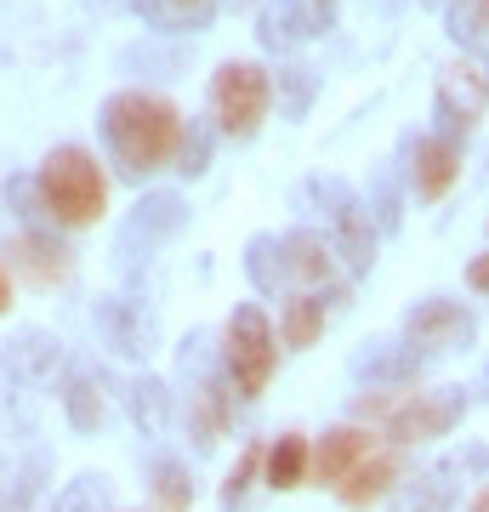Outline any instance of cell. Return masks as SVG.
<instances>
[{"label": "cell", "mask_w": 489, "mask_h": 512, "mask_svg": "<svg viewBox=\"0 0 489 512\" xmlns=\"http://www.w3.org/2000/svg\"><path fill=\"white\" fill-rule=\"evenodd\" d=\"M245 279H251L256 296H285V251L273 234H251L245 239Z\"/></svg>", "instance_id": "d4e9b609"}, {"label": "cell", "mask_w": 489, "mask_h": 512, "mask_svg": "<svg viewBox=\"0 0 489 512\" xmlns=\"http://www.w3.org/2000/svg\"><path fill=\"white\" fill-rule=\"evenodd\" d=\"M370 450H381L376 427H364V421H342V427H330L325 439L313 444V484H325V490H336L353 467H359Z\"/></svg>", "instance_id": "2e32d148"}, {"label": "cell", "mask_w": 489, "mask_h": 512, "mask_svg": "<svg viewBox=\"0 0 489 512\" xmlns=\"http://www.w3.org/2000/svg\"><path fill=\"white\" fill-rule=\"evenodd\" d=\"M148 495H154L160 512H194V473H188V461H177V456L154 461L148 467Z\"/></svg>", "instance_id": "484cf974"}, {"label": "cell", "mask_w": 489, "mask_h": 512, "mask_svg": "<svg viewBox=\"0 0 489 512\" xmlns=\"http://www.w3.org/2000/svg\"><path fill=\"white\" fill-rule=\"evenodd\" d=\"M12 308V274H6V268H0V313Z\"/></svg>", "instance_id": "ab89813d"}, {"label": "cell", "mask_w": 489, "mask_h": 512, "mask_svg": "<svg viewBox=\"0 0 489 512\" xmlns=\"http://www.w3.org/2000/svg\"><path fill=\"white\" fill-rule=\"evenodd\" d=\"M103 507H109V478L103 473H80L74 484L57 490V501L46 512H103Z\"/></svg>", "instance_id": "1f68e13d"}, {"label": "cell", "mask_w": 489, "mask_h": 512, "mask_svg": "<svg viewBox=\"0 0 489 512\" xmlns=\"http://www.w3.org/2000/svg\"><path fill=\"white\" fill-rule=\"evenodd\" d=\"M450 467L461 478H489V444H461L450 456Z\"/></svg>", "instance_id": "8d00e7d4"}, {"label": "cell", "mask_w": 489, "mask_h": 512, "mask_svg": "<svg viewBox=\"0 0 489 512\" xmlns=\"http://www.w3.org/2000/svg\"><path fill=\"white\" fill-rule=\"evenodd\" d=\"M353 382L359 387H416L427 370V353H416L404 336H376L353 353Z\"/></svg>", "instance_id": "7c38bea8"}, {"label": "cell", "mask_w": 489, "mask_h": 512, "mask_svg": "<svg viewBox=\"0 0 489 512\" xmlns=\"http://www.w3.org/2000/svg\"><path fill=\"white\" fill-rule=\"evenodd\" d=\"M313 473V444L302 439V433H279V439L268 444V461H262V484L279 495L302 490Z\"/></svg>", "instance_id": "44dd1931"}, {"label": "cell", "mask_w": 489, "mask_h": 512, "mask_svg": "<svg viewBox=\"0 0 489 512\" xmlns=\"http://www.w3.org/2000/svg\"><path fill=\"white\" fill-rule=\"evenodd\" d=\"M57 365H63V342H57L52 330L23 325L18 336L0 348V382H6V387H40V382H52Z\"/></svg>", "instance_id": "9a60e30c"}, {"label": "cell", "mask_w": 489, "mask_h": 512, "mask_svg": "<svg viewBox=\"0 0 489 512\" xmlns=\"http://www.w3.org/2000/svg\"><path fill=\"white\" fill-rule=\"evenodd\" d=\"M472 336H478V319H472L467 302H450V296H427L404 313V342L427 359H450V353H467Z\"/></svg>", "instance_id": "30bf717a"}, {"label": "cell", "mask_w": 489, "mask_h": 512, "mask_svg": "<svg viewBox=\"0 0 489 512\" xmlns=\"http://www.w3.org/2000/svg\"><path fill=\"white\" fill-rule=\"evenodd\" d=\"M404 484V456H399V444H381V450H370V456L353 467V473L336 484V501H342L347 512H370L381 507L387 495Z\"/></svg>", "instance_id": "4fadbf2b"}, {"label": "cell", "mask_w": 489, "mask_h": 512, "mask_svg": "<svg viewBox=\"0 0 489 512\" xmlns=\"http://www.w3.org/2000/svg\"><path fill=\"white\" fill-rule=\"evenodd\" d=\"M467 387H364L353 399V421L387 433V444H433L467 421Z\"/></svg>", "instance_id": "7a4b0ae2"}, {"label": "cell", "mask_w": 489, "mask_h": 512, "mask_svg": "<svg viewBox=\"0 0 489 512\" xmlns=\"http://www.w3.org/2000/svg\"><path fill=\"white\" fill-rule=\"evenodd\" d=\"M273 365H279V336H273L268 313L256 302H239L222 325V370H228L234 399H262L273 382Z\"/></svg>", "instance_id": "8992f818"}, {"label": "cell", "mask_w": 489, "mask_h": 512, "mask_svg": "<svg viewBox=\"0 0 489 512\" xmlns=\"http://www.w3.org/2000/svg\"><path fill=\"white\" fill-rule=\"evenodd\" d=\"M472 399H478V404H489V365L478 370V387H472Z\"/></svg>", "instance_id": "60d3db41"}, {"label": "cell", "mask_w": 489, "mask_h": 512, "mask_svg": "<svg viewBox=\"0 0 489 512\" xmlns=\"http://www.w3.org/2000/svg\"><path fill=\"white\" fill-rule=\"evenodd\" d=\"M35 188L46 205V222H57V228H91L109 211V177L80 143L52 148L35 171Z\"/></svg>", "instance_id": "277c9868"}, {"label": "cell", "mask_w": 489, "mask_h": 512, "mask_svg": "<svg viewBox=\"0 0 489 512\" xmlns=\"http://www.w3.org/2000/svg\"><path fill=\"white\" fill-rule=\"evenodd\" d=\"M222 6H228V12H245V6H256V0H222Z\"/></svg>", "instance_id": "7bdbcfd3"}, {"label": "cell", "mask_w": 489, "mask_h": 512, "mask_svg": "<svg viewBox=\"0 0 489 512\" xmlns=\"http://www.w3.org/2000/svg\"><path fill=\"white\" fill-rule=\"evenodd\" d=\"M91 330H97V342H103L114 359H131V365L154 359V348H160L154 308H143V296H131V291L103 296V302L91 308Z\"/></svg>", "instance_id": "9c48e42d"}, {"label": "cell", "mask_w": 489, "mask_h": 512, "mask_svg": "<svg viewBox=\"0 0 489 512\" xmlns=\"http://www.w3.org/2000/svg\"><path fill=\"white\" fill-rule=\"evenodd\" d=\"M12 256H18V268L35 279V285H63V279L74 274L69 245H63V239H52L46 228H23L18 245H12Z\"/></svg>", "instance_id": "ffe728a7"}, {"label": "cell", "mask_w": 489, "mask_h": 512, "mask_svg": "<svg viewBox=\"0 0 489 512\" xmlns=\"http://www.w3.org/2000/svg\"><path fill=\"white\" fill-rule=\"evenodd\" d=\"M63 416H69L74 433H97L109 421V399H103V382L91 370H74L63 382Z\"/></svg>", "instance_id": "cb8c5ba5"}, {"label": "cell", "mask_w": 489, "mask_h": 512, "mask_svg": "<svg viewBox=\"0 0 489 512\" xmlns=\"http://www.w3.org/2000/svg\"><path fill=\"white\" fill-rule=\"evenodd\" d=\"M404 165H381L376 171V183H370V222H376V234H399V222H404Z\"/></svg>", "instance_id": "f546056e"}, {"label": "cell", "mask_w": 489, "mask_h": 512, "mask_svg": "<svg viewBox=\"0 0 489 512\" xmlns=\"http://www.w3.org/2000/svg\"><path fill=\"white\" fill-rule=\"evenodd\" d=\"M404 183L416 188V200H444L461 177V143L444 137V131H421V137H404Z\"/></svg>", "instance_id": "8fae6325"}, {"label": "cell", "mask_w": 489, "mask_h": 512, "mask_svg": "<svg viewBox=\"0 0 489 512\" xmlns=\"http://www.w3.org/2000/svg\"><path fill=\"white\" fill-rule=\"evenodd\" d=\"M279 251H285L290 285H302V291H330V285H336L342 256H336V245H330L319 228H290V234L279 239Z\"/></svg>", "instance_id": "e0dca14e"}, {"label": "cell", "mask_w": 489, "mask_h": 512, "mask_svg": "<svg viewBox=\"0 0 489 512\" xmlns=\"http://www.w3.org/2000/svg\"><path fill=\"white\" fill-rule=\"evenodd\" d=\"M347 302L342 285H330V291H296L285 296V308H279V342H285L290 353H308L319 336H325L330 313Z\"/></svg>", "instance_id": "ac0fdd59"}, {"label": "cell", "mask_w": 489, "mask_h": 512, "mask_svg": "<svg viewBox=\"0 0 489 512\" xmlns=\"http://www.w3.org/2000/svg\"><path fill=\"white\" fill-rule=\"evenodd\" d=\"M131 12H137L148 29H160V35H200V29H211V18H217V0H205V6H182V0H131Z\"/></svg>", "instance_id": "7402d4cb"}, {"label": "cell", "mask_w": 489, "mask_h": 512, "mask_svg": "<svg viewBox=\"0 0 489 512\" xmlns=\"http://www.w3.org/2000/svg\"><path fill=\"white\" fill-rule=\"evenodd\" d=\"M126 416L143 427V439H160L171 427V387L160 376H131L126 382Z\"/></svg>", "instance_id": "603a6c76"}, {"label": "cell", "mask_w": 489, "mask_h": 512, "mask_svg": "<svg viewBox=\"0 0 489 512\" xmlns=\"http://www.w3.org/2000/svg\"><path fill=\"white\" fill-rule=\"evenodd\" d=\"M484 103H489V92H484V74L478 69L450 63V69L438 74V131H444V137L467 143V131L478 126Z\"/></svg>", "instance_id": "5bb4252c"}, {"label": "cell", "mask_w": 489, "mask_h": 512, "mask_svg": "<svg viewBox=\"0 0 489 512\" xmlns=\"http://www.w3.org/2000/svg\"><path fill=\"white\" fill-rule=\"evenodd\" d=\"M256 40H262V52H296V46H302V23H296V6H290V0H262V6H256Z\"/></svg>", "instance_id": "4316f807"}, {"label": "cell", "mask_w": 489, "mask_h": 512, "mask_svg": "<svg viewBox=\"0 0 489 512\" xmlns=\"http://www.w3.org/2000/svg\"><path fill=\"white\" fill-rule=\"evenodd\" d=\"M273 92H279V114L285 120H308L313 97H319V69H308V63H279Z\"/></svg>", "instance_id": "83f0119b"}, {"label": "cell", "mask_w": 489, "mask_h": 512, "mask_svg": "<svg viewBox=\"0 0 489 512\" xmlns=\"http://www.w3.org/2000/svg\"><path fill=\"white\" fill-rule=\"evenodd\" d=\"M211 330H188L177 353V376H182V427L200 450H217V439L228 433L234 416V387L222 370V348H211Z\"/></svg>", "instance_id": "3957f363"}, {"label": "cell", "mask_w": 489, "mask_h": 512, "mask_svg": "<svg viewBox=\"0 0 489 512\" xmlns=\"http://www.w3.org/2000/svg\"><path fill=\"white\" fill-rule=\"evenodd\" d=\"M268 103H273V74L268 69L228 57V63L211 74V114H217L222 137H234V143L256 137L262 120H268Z\"/></svg>", "instance_id": "ba28073f"}, {"label": "cell", "mask_w": 489, "mask_h": 512, "mask_svg": "<svg viewBox=\"0 0 489 512\" xmlns=\"http://www.w3.org/2000/svg\"><path fill=\"white\" fill-rule=\"evenodd\" d=\"M46 478H52V456H46V450L23 456L18 473H12V484L0 490V512H35L40 490H46Z\"/></svg>", "instance_id": "f1b7e54d"}, {"label": "cell", "mask_w": 489, "mask_h": 512, "mask_svg": "<svg viewBox=\"0 0 489 512\" xmlns=\"http://www.w3.org/2000/svg\"><path fill=\"white\" fill-rule=\"evenodd\" d=\"M120 69H165V74H177V52H154V46H131L126 57H120Z\"/></svg>", "instance_id": "d590c367"}, {"label": "cell", "mask_w": 489, "mask_h": 512, "mask_svg": "<svg viewBox=\"0 0 489 512\" xmlns=\"http://www.w3.org/2000/svg\"><path fill=\"white\" fill-rule=\"evenodd\" d=\"M6 200L18 205V217L29 222V228H40V222H46V205H40L35 177H6Z\"/></svg>", "instance_id": "836d02e7"}, {"label": "cell", "mask_w": 489, "mask_h": 512, "mask_svg": "<svg viewBox=\"0 0 489 512\" xmlns=\"http://www.w3.org/2000/svg\"><path fill=\"white\" fill-rule=\"evenodd\" d=\"M455 467L450 456L433 461V467H421L416 478H404L399 490L387 495V512H450L455 507Z\"/></svg>", "instance_id": "d6986e66"}, {"label": "cell", "mask_w": 489, "mask_h": 512, "mask_svg": "<svg viewBox=\"0 0 489 512\" xmlns=\"http://www.w3.org/2000/svg\"><path fill=\"white\" fill-rule=\"evenodd\" d=\"M182 228H188V200L182 194H171V188L143 194V200L131 205V217L120 222V234H114V268L120 274H143Z\"/></svg>", "instance_id": "52a82bcc"}, {"label": "cell", "mask_w": 489, "mask_h": 512, "mask_svg": "<svg viewBox=\"0 0 489 512\" xmlns=\"http://www.w3.org/2000/svg\"><path fill=\"white\" fill-rule=\"evenodd\" d=\"M290 6H296V23H302L308 40H319L336 23V0H290Z\"/></svg>", "instance_id": "e575fe53"}, {"label": "cell", "mask_w": 489, "mask_h": 512, "mask_svg": "<svg viewBox=\"0 0 489 512\" xmlns=\"http://www.w3.org/2000/svg\"><path fill=\"white\" fill-rule=\"evenodd\" d=\"M296 200L325 211L330 245H336V256H342L347 274L364 279L370 268H376V222H370V205H364L359 188L342 183V177H313V183H302V194H296Z\"/></svg>", "instance_id": "5b68a950"}, {"label": "cell", "mask_w": 489, "mask_h": 512, "mask_svg": "<svg viewBox=\"0 0 489 512\" xmlns=\"http://www.w3.org/2000/svg\"><path fill=\"white\" fill-rule=\"evenodd\" d=\"M211 148H217V131L205 126V120H188L182 126V143H177V171L182 177H205V165H211Z\"/></svg>", "instance_id": "d6a6232c"}, {"label": "cell", "mask_w": 489, "mask_h": 512, "mask_svg": "<svg viewBox=\"0 0 489 512\" xmlns=\"http://www.w3.org/2000/svg\"><path fill=\"white\" fill-rule=\"evenodd\" d=\"M484 92H489V63H484Z\"/></svg>", "instance_id": "ee69618b"}, {"label": "cell", "mask_w": 489, "mask_h": 512, "mask_svg": "<svg viewBox=\"0 0 489 512\" xmlns=\"http://www.w3.org/2000/svg\"><path fill=\"white\" fill-rule=\"evenodd\" d=\"M182 6H205V0H182Z\"/></svg>", "instance_id": "f6af8a7d"}, {"label": "cell", "mask_w": 489, "mask_h": 512, "mask_svg": "<svg viewBox=\"0 0 489 512\" xmlns=\"http://www.w3.org/2000/svg\"><path fill=\"white\" fill-rule=\"evenodd\" d=\"M472 23H478V35H489V0H472Z\"/></svg>", "instance_id": "f35d334b"}, {"label": "cell", "mask_w": 489, "mask_h": 512, "mask_svg": "<svg viewBox=\"0 0 489 512\" xmlns=\"http://www.w3.org/2000/svg\"><path fill=\"white\" fill-rule=\"evenodd\" d=\"M97 126H103V143H109L114 165H120V177L131 183H143L154 171L177 160V143H182V120L177 103L171 97H154V92H114L97 114Z\"/></svg>", "instance_id": "6da1fadb"}, {"label": "cell", "mask_w": 489, "mask_h": 512, "mask_svg": "<svg viewBox=\"0 0 489 512\" xmlns=\"http://www.w3.org/2000/svg\"><path fill=\"white\" fill-rule=\"evenodd\" d=\"M262 461H268V444L262 439H251L245 450H239L234 473H228V484H222V512H245L251 507V490H256V478H262Z\"/></svg>", "instance_id": "4dcf8cb0"}, {"label": "cell", "mask_w": 489, "mask_h": 512, "mask_svg": "<svg viewBox=\"0 0 489 512\" xmlns=\"http://www.w3.org/2000/svg\"><path fill=\"white\" fill-rule=\"evenodd\" d=\"M467 512H489V478H484V490L472 495V507H467Z\"/></svg>", "instance_id": "b9f144b4"}, {"label": "cell", "mask_w": 489, "mask_h": 512, "mask_svg": "<svg viewBox=\"0 0 489 512\" xmlns=\"http://www.w3.org/2000/svg\"><path fill=\"white\" fill-rule=\"evenodd\" d=\"M467 285H472L478 296H489V251H484V256H472V262H467Z\"/></svg>", "instance_id": "74e56055"}]
</instances>
